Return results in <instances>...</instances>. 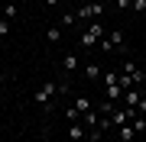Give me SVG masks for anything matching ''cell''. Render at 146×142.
I'll list each match as a JSON object with an SVG mask.
<instances>
[{"label": "cell", "instance_id": "cell-1", "mask_svg": "<svg viewBox=\"0 0 146 142\" xmlns=\"http://www.w3.org/2000/svg\"><path fill=\"white\" fill-rule=\"evenodd\" d=\"M55 94H58V81H46V84H42L36 94H33V103H36V107H42V110H52Z\"/></svg>", "mask_w": 146, "mask_h": 142}, {"label": "cell", "instance_id": "cell-2", "mask_svg": "<svg viewBox=\"0 0 146 142\" xmlns=\"http://www.w3.org/2000/svg\"><path fill=\"white\" fill-rule=\"evenodd\" d=\"M104 36H107V29L101 26L98 20H91V26H88V29H84L81 36H78V42H81V48H94V45H98Z\"/></svg>", "mask_w": 146, "mask_h": 142}, {"label": "cell", "instance_id": "cell-3", "mask_svg": "<svg viewBox=\"0 0 146 142\" xmlns=\"http://www.w3.org/2000/svg\"><path fill=\"white\" fill-rule=\"evenodd\" d=\"M117 45H123V29H110L107 36L98 42V48H101V52H114Z\"/></svg>", "mask_w": 146, "mask_h": 142}, {"label": "cell", "instance_id": "cell-4", "mask_svg": "<svg viewBox=\"0 0 146 142\" xmlns=\"http://www.w3.org/2000/svg\"><path fill=\"white\" fill-rule=\"evenodd\" d=\"M84 136H88V129H84V123H72V126H68V139H72V142H81Z\"/></svg>", "mask_w": 146, "mask_h": 142}, {"label": "cell", "instance_id": "cell-5", "mask_svg": "<svg viewBox=\"0 0 146 142\" xmlns=\"http://www.w3.org/2000/svg\"><path fill=\"white\" fill-rule=\"evenodd\" d=\"M123 74H130L133 84H143V71L136 68V62H127V65H123Z\"/></svg>", "mask_w": 146, "mask_h": 142}, {"label": "cell", "instance_id": "cell-6", "mask_svg": "<svg viewBox=\"0 0 146 142\" xmlns=\"http://www.w3.org/2000/svg\"><path fill=\"white\" fill-rule=\"evenodd\" d=\"M62 68H65V71H78V68H81V58H78V55H72V52H68V55L62 58Z\"/></svg>", "mask_w": 146, "mask_h": 142}, {"label": "cell", "instance_id": "cell-7", "mask_svg": "<svg viewBox=\"0 0 146 142\" xmlns=\"http://www.w3.org/2000/svg\"><path fill=\"white\" fill-rule=\"evenodd\" d=\"M62 32H65V29L55 23V26H49V29H46V39H49L52 45H58V42H62Z\"/></svg>", "mask_w": 146, "mask_h": 142}, {"label": "cell", "instance_id": "cell-8", "mask_svg": "<svg viewBox=\"0 0 146 142\" xmlns=\"http://www.w3.org/2000/svg\"><path fill=\"white\" fill-rule=\"evenodd\" d=\"M140 100H143V94H140V90H136V87L123 90V103H127V107H136V103H140Z\"/></svg>", "mask_w": 146, "mask_h": 142}, {"label": "cell", "instance_id": "cell-9", "mask_svg": "<svg viewBox=\"0 0 146 142\" xmlns=\"http://www.w3.org/2000/svg\"><path fill=\"white\" fill-rule=\"evenodd\" d=\"M58 26H62V29H72V26H78V16H75L72 10H68V13H62V16H58Z\"/></svg>", "mask_w": 146, "mask_h": 142}, {"label": "cell", "instance_id": "cell-10", "mask_svg": "<svg viewBox=\"0 0 146 142\" xmlns=\"http://www.w3.org/2000/svg\"><path fill=\"white\" fill-rule=\"evenodd\" d=\"M84 78H88V81H98V78H101V65L88 62V65H84Z\"/></svg>", "mask_w": 146, "mask_h": 142}, {"label": "cell", "instance_id": "cell-11", "mask_svg": "<svg viewBox=\"0 0 146 142\" xmlns=\"http://www.w3.org/2000/svg\"><path fill=\"white\" fill-rule=\"evenodd\" d=\"M75 107H78V110H81V116H84V113L91 110V97H84V94H78V97H75Z\"/></svg>", "mask_w": 146, "mask_h": 142}, {"label": "cell", "instance_id": "cell-12", "mask_svg": "<svg viewBox=\"0 0 146 142\" xmlns=\"http://www.w3.org/2000/svg\"><path fill=\"white\" fill-rule=\"evenodd\" d=\"M117 129H120V139H123V142H133L136 139V129L130 126V123H127V126H117Z\"/></svg>", "mask_w": 146, "mask_h": 142}, {"label": "cell", "instance_id": "cell-13", "mask_svg": "<svg viewBox=\"0 0 146 142\" xmlns=\"http://www.w3.org/2000/svg\"><path fill=\"white\" fill-rule=\"evenodd\" d=\"M104 10H107L104 0H91V16H94V20H101V16H104Z\"/></svg>", "mask_w": 146, "mask_h": 142}, {"label": "cell", "instance_id": "cell-14", "mask_svg": "<svg viewBox=\"0 0 146 142\" xmlns=\"http://www.w3.org/2000/svg\"><path fill=\"white\" fill-rule=\"evenodd\" d=\"M101 81H104V87L117 84V81H120V71H104V74H101Z\"/></svg>", "mask_w": 146, "mask_h": 142}, {"label": "cell", "instance_id": "cell-15", "mask_svg": "<svg viewBox=\"0 0 146 142\" xmlns=\"http://www.w3.org/2000/svg\"><path fill=\"white\" fill-rule=\"evenodd\" d=\"M75 16H78V20H94V16H91V3H78Z\"/></svg>", "mask_w": 146, "mask_h": 142}, {"label": "cell", "instance_id": "cell-16", "mask_svg": "<svg viewBox=\"0 0 146 142\" xmlns=\"http://www.w3.org/2000/svg\"><path fill=\"white\" fill-rule=\"evenodd\" d=\"M104 94H107V100H117V97H123V87H120V84H110V87H104Z\"/></svg>", "mask_w": 146, "mask_h": 142}, {"label": "cell", "instance_id": "cell-17", "mask_svg": "<svg viewBox=\"0 0 146 142\" xmlns=\"http://www.w3.org/2000/svg\"><path fill=\"white\" fill-rule=\"evenodd\" d=\"M65 116H68V123H81V110H78V107H68Z\"/></svg>", "mask_w": 146, "mask_h": 142}, {"label": "cell", "instance_id": "cell-18", "mask_svg": "<svg viewBox=\"0 0 146 142\" xmlns=\"http://www.w3.org/2000/svg\"><path fill=\"white\" fill-rule=\"evenodd\" d=\"M88 139H91V142H98V139H104V129H101L98 123H94V126L88 129Z\"/></svg>", "mask_w": 146, "mask_h": 142}, {"label": "cell", "instance_id": "cell-19", "mask_svg": "<svg viewBox=\"0 0 146 142\" xmlns=\"http://www.w3.org/2000/svg\"><path fill=\"white\" fill-rule=\"evenodd\" d=\"M130 126L136 129V136H140V132H146V116H136V120H130Z\"/></svg>", "mask_w": 146, "mask_h": 142}, {"label": "cell", "instance_id": "cell-20", "mask_svg": "<svg viewBox=\"0 0 146 142\" xmlns=\"http://www.w3.org/2000/svg\"><path fill=\"white\" fill-rule=\"evenodd\" d=\"M16 13H20L16 3H7V7H3V20H16Z\"/></svg>", "mask_w": 146, "mask_h": 142}, {"label": "cell", "instance_id": "cell-21", "mask_svg": "<svg viewBox=\"0 0 146 142\" xmlns=\"http://www.w3.org/2000/svg\"><path fill=\"white\" fill-rule=\"evenodd\" d=\"M130 10H133V13H146V0H133Z\"/></svg>", "mask_w": 146, "mask_h": 142}, {"label": "cell", "instance_id": "cell-22", "mask_svg": "<svg viewBox=\"0 0 146 142\" xmlns=\"http://www.w3.org/2000/svg\"><path fill=\"white\" fill-rule=\"evenodd\" d=\"M0 36H10V20H0Z\"/></svg>", "mask_w": 146, "mask_h": 142}, {"label": "cell", "instance_id": "cell-23", "mask_svg": "<svg viewBox=\"0 0 146 142\" xmlns=\"http://www.w3.org/2000/svg\"><path fill=\"white\" fill-rule=\"evenodd\" d=\"M133 7V0H117V10H130Z\"/></svg>", "mask_w": 146, "mask_h": 142}, {"label": "cell", "instance_id": "cell-24", "mask_svg": "<svg viewBox=\"0 0 146 142\" xmlns=\"http://www.w3.org/2000/svg\"><path fill=\"white\" fill-rule=\"evenodd\" d=\"M136 110H140V116H146V97L140 100V103H136Z\"/></svg>", "mask_w": 146, "mask_h": 142}, {"label": "cell", "instance_id": "cell-25", "mask_svg": "<svg viewBox=\"0 0 146 142\" xmlns=\"http://www.w3.org/2000/svg\"><path fill=\"white\" fill-rule=\"evenodd\" d=\"M46 7H58V0H46Z\"/></svg>", "mask_w": 146, "mask_h": 142}, {"label": "cell", "instance_id": "cell-26", "mask_svg": "<svg viewBox=\"0 0 146 142\" xmlns=\"http://www.w3.org/2000/svg\"><path fill=\"white\" fill-rule=\"evenodd\" d=\"M75 3H84V0H75Z\"/></svg>", "mask_w": 146, "mask_h": 142}, {"label": "cell", "instance_id": "cell-27", "mask_svg": "<svg viewBox=\"0 0 146 142\" xmlns=\"http://www.w3.org/2000/svg\"><path fill=\"white\" fill-rule=\"evenodd\" d=\"M104 3H107V0H104Z\"/></svg>", "mask_w": 146, "mask_h": 142}]
</instances>
